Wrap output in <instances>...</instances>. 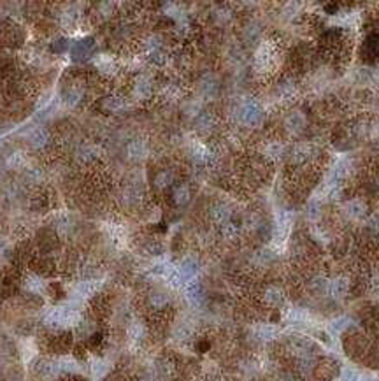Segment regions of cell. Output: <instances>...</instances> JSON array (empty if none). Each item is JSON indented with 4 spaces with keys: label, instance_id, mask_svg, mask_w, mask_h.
<instances>
[{
    "label": "cell",
    "instance_id": "1",
    "mask_svg": "<svg viewBox=\"0 0 379 381\" xmlns=\"http://www.w3.org/2000/svg\"><path fill=\"white\" fill-rule=\"evenodd\" d=\"M362 51H364V56L367 60L379 58V35H369Z\"/></svg>",
    "mask_w": 379,
    "mask_h": 381
},
{
    "label": "cell",
    "instance_id": "3",
    "mask_svg": "<svg viewBox=\"0 0 379 381\" xmlns=\"http://www.w3.org/2000/svg\"><path fill=\"white\" fill-rule=\"evenodd\" d=\"M346 209H348V213H350V216H353V218H360V216H364V213H365V205L358 200L350 202Z\"/></svg>",
    "mask_w": 379,
    "mask_h": 381
},
{
    "label": "cell",
    "instance_id": "2",
    "mask_svg": "<svg viewBox=\"0 0 379 381\" xmlns=\"http://www.w3.org/2000/svg\"><path fill=\"white\" fill-rule=\"evenodd\" d=\"M286 127H288L293 134L300 132V130L306 127V118L302 116L300 111H295V113H292V116L288 118V121H286Z\"/></svg>",
    "mask_w": 379,
    "mask_h": 381
}]
</instances>
